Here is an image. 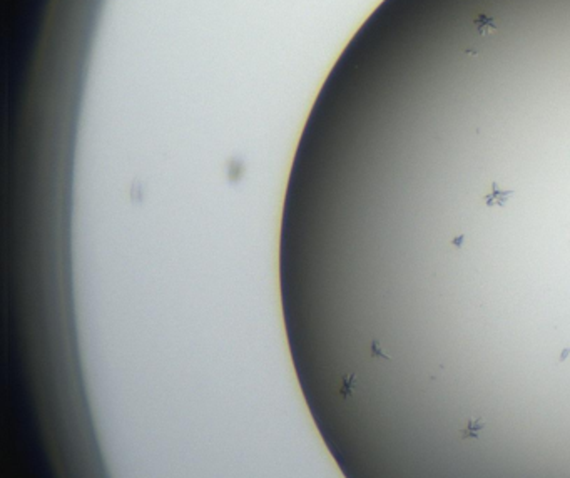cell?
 Wrapping results in <instances>:
<instances>
[{
    "instance_id": "1",
    "label": "cell",
    "mask_w": 570,
    "mask_h": 478,
    "mask_svg": "<svg viewBox=\"0 0 570 478\" xmlns=\"http://www.w3.org/2000/svg\"><path fill=\"white\" fill-rule=\"evenodd\" d=\"M513 191H503V189L498 187V184L492 183V191L485 196V204L492 208V206H505L508 202V199L512 197Z\"/></svg>"
},
{
    "instance_id": "2",
    "label": "cell",
    "mask_w": 570,
    "mask_h": 478,
    "mask_svg": "<svg viewBox=\"0 0 570 478\" xmlns=\"http://www.w3.org/2000/svg\"><path fill=\"white\" fill-rule=\"evenodd\" d=\"M473 25H475V29H477V32L480 34V36H485V34H489V32H495L496 30V24H495V20L492 19V17H489V15H478L477 19H475V22H473Z\"/></svg>"
},
{
    "instance_id": "3",
    "label": "cell",
    "mask_w": 570,
    "mask_h": 478,
    "mask_svg": "<svg viewBox=\"0 0 570 478\" xmlns=\"http://www.w3.org/2000/svg\"><path fill=\"white\" fill-rule=\"evenodd\" d=\"M463 239H465V236H463V234H461V236H456V238L452 241V244H453V246H461V244H463Z\"/></svg>"
}]
</instances>
